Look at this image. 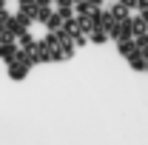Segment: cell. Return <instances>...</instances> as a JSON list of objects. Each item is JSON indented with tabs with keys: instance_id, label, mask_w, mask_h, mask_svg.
Returning a JSON list of instances; mask_svg holds the SVG:
<instances>
[{
	"instance_id": "obj_1",
	"label": "cell",
	"mask_w": 148,
	"mask_h": 145,
	"mask_svg": "<svg viewBox=\"0 0 148 145\" xmlns=\"http://www.w3.org/2000/svg\"><path fill=\"white\" fill-rule=\"evenodd\" d=\"M29 66L32 63H20V60H9V77L12 80H23L29 74Z\"/></svg>"
},
{
	"instance_id": "obj_2",
	"label": "cell",
	"mask_w": 148,
	"mask_h": 145,
	"mask_svg": "<svg viewBox=\"0 0 148 145\" xmlns=\"http://www.w3.org/2000/svg\"><path fill=\"white\" fill-rule=\"evenodd\" d=\"M128 66L134 68V71H145V57H143L140 49H134V51L128 54Z\"/></svg>"
},
{
	"instance_id": "obj_3",
	"label": "cell",
	"mask_w": 148,
	"mask_h": 145,
	"mask_svg": "<svg viewBox=\"0 0 148 145\" xmlns=\"http://www.w3.org/2000/svg\"><path fill=\"white\" fill-rule=\"evenodd\" d=\"M14 54H17V43H12V40H3V43H0V57L9 63V60H14Z\"/></svg>"
},
{
	"instance_id": "obj_4",
	"label": "cell",
	"mask_w": 148,
	"mask_h": 145,
	"mask_svg": "<svg viewBox=\"0 0 148 145\" xmlns=\"http://www.w3.org/2000/svg\"><path fill=\"white\" fill-rule=\"evenodd\" d=\"M140 34H148V23L143 17H131V37H140Z\"/></svg>"
},
{
	"instance_id": "obj_5",
	"label": "cell",
	"mask_w": 148,
	"mask_h": 145,
	"mask_svg": "<svg viewBox=\"0 0 148 145\" xmlns=\"http://www.w3.org/2000/svg\"><path fill=\"white\" fill-rule=\"evenodd\" d=\"M117 49H120V54H123V57H128L131 51L137 49V43H134V37H120V46H117Z\"/></svg>"
},
{
	"instance_id": "obj_6",
	"label": "cell",
	"mask_w": 148,
	"mask_h": 145,
	"mask_svg": "<svg viewBox=\"0 0 148 145\" xmlns=\"http://www.w3.org/2000/svg\"><path fill=\"white\" fill-rule=\"evenodd\" d=\"M108 14H111L114 20H125V17H128V9H125L123 3H117V0H114V6H111V12H108Z\"/></svg>"
},
{
	"instance_id": "obj_7",
	"label": "cell",
	"mask_w": 148,
	"mask_h": 145,
	"mask_svg": "<svg viewBox=\"0 0 148 145\" xmlns=\"http://www.w3.org/2000/svg\"><path fill=\"white\" fill-rule=\"evenodd\" d=\"M88 37H91V43H106V40H108V31H106V29H91Z\"/></svg>"
},
{
	"instance_id": "obj_8",
	"label": "cell",
	"mask_w": 148,
	"mask_h": 145,
	"mask_svg": "<svg viewBox=\"0 0 148 145\" xmlns=\"http://www.w3.org/2000/svg\"><path fill=\"white\" fill-rule=\"evenodd\" d=\"M20 46H23V51H34L37 40H34L32 34H20Z\"/></svg>"
},
{
	"instance_id": "obj_9",
	"label": "cell",
	"mask_w": 148,
	"mask_h": 145,
	"mask_svg": "<svg viewBox=\"0 0 148 145\" xmlns=\"http://www.w3.org/2000/svg\"><path fill=\"white\" fill-rule=\"evenodd\" d=\"M46 26H49V29H51V31H57V29H60V26H63V17H60V14H49V17H46Z\"/></svg>"
},
{
	"instance_id": "obj_10",
	"label": "cell",
	"mask_w": 148,
	"mask_h": 145,
	"mask_svg": "<svg viewBox=\"0 0 148 145\" xmlns=\"http://www.w3.org/2000/svg\"><path fill=\"white\" fill-rule=\"evenodd\" d=\"M74 12H77V14H88V12H91V3H88V0H80V3H74Z\"/></svg>"
},
{
	"instance_id": "obj_11",
	"label": "cell",
	"mask_w": 148,
	"mask_h": 145,
	"mask_svg": "<svg viewBox=\"0 0 148 145\" xmlns=\"http://www.w3.org/2000/svg\"><path fill=\"white\" fill-rule=\"evenodd\" d=\"M57 14H60L63 20H71V17H74V6H60V9H57Z\"/></svg>"
},
{
	"instance_id": "obj_12",
	"label": "cell",
	"mask_w": 148,
	"mask_h": 145,
	"mask_svg": "<svg viewBox=\"0 0 148 145\" xmlns=\"http://www.w3.org/2000/svg\"><path fill=\"white\" fill-rule=\"evenodd\" d=\"M117 3H123L128 12H131V9H137V0H117Z\"/></svg>"
},
{
	"instance_id": "obj_13",
	"label": "cell",
	"mask_w": 148,
	"mask_h": 145,
	"mask_svg": "<svg viewBox=\"0 0 148 145\" xmlns=\"http://www.w3.org/2000/svg\"><path fill=\"white\" fill-rule=\"evenodd\" d=\"M137 9L143 12V9H148V0H137Z\"/></svg>"
},
{
	"instance_id": "obj_14",
	"label": "cell",
	"mask_w": 148,
	"mask_h": 145,
	"mask_svg": "<svg viewBox=\"0 0 148 145\" xmlns=\"http://www.w3.org/2000/svg\"><path fill=\"white\" fill-rule=\"evenodd\" d=\"M140 17H143V20L148 23V9H143V12H140Z\"/></svg>"
}]
</instances>
